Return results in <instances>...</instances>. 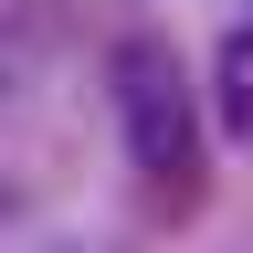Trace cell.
<instances>
[{"mask_svg": "<svg viewBox=\"0 0 253 253\" xmlns=\"http://www.w3.org/2000/svg\"><path fill=\"white\" fill-rule=\"evenodd\" d=\"M116 126H126V158L169 190V201H190V179H201V95H190V63L158 42V32H126L116 63Z\"/></svg>", "mask_w": 253, "mask_h": 253, "instance_id": "obj_1", "label": "cell"}]
</instances>
